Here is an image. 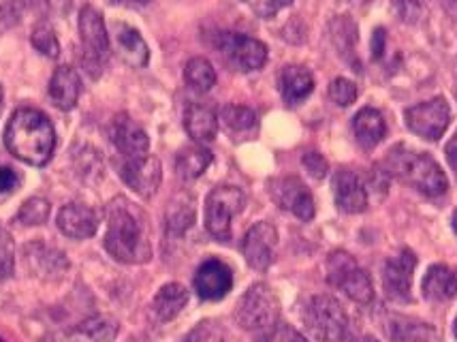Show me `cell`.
Masks as SVG:
<instances>
[{
    "label": "cell",
    "mask_w": 457,
    "mask_h": 342,
    "mask_svg": "<svg viewBox=\"0 0 457 342\" xmlns=\"http://www.w3.org/2000/svg\"><path fill=\"white\" fill-rule=\"evenodd\" d=\"M4 146L15 159L43 167L50 163L56 148V131L46 113L24 107L11 116L4 131Z\"/></svg>",
    "instance_id": "obj_1"
},
{
    "label": "cell",
    "mask_w": 457,
    "mask_h": 342,
    "mask_svg": "<svg viewBox=\"0 0 457 342\" xmlns=\"http://www.w3.org/2000/svg\"><path fill=\"white\" fill-rule=\"evenodd\" d=\"M105 248L116 262L145 263L150 262L152 248L141 212L127 199H116L107 214Z\"/></svg>",
    "instance_id": "obj_2"
},
{
    "label": "cell",
    "mask_w": 457,
    "mask_h": 342,
    "mask_svg": "<svg viewBox=\"0 0 457 342\" xmlns=\"http://www.w3.org/2000/svg\"><path fill=\"white\" fill-rule=\"evenodd\" d=\"M385 167L391 176L426 195V197H440L449 188L447 176L440 170L438 163L428 152L412 150L404 144L391 148Z\"/></svg>",
    "instance_id": "obj_3"
},
{
    "label": "cell",
    "mask_w": 457,
    "mask_h": 342,
    "mask_svg": "<svg viewBox=\"0 0 457 342\" xmlns=\"http://www.w3.org/2000/svg\"><path fill=\"white\" fill-rule=\"evenodd\" d=\"M280 302L265 282H257L237 302L236 319L248 332L263 334L278 323Z\"/></svg>",
    "instance_id": "obj_4"
},
{
    "label": "cell",
    "mask_w": 457,
    "mask_h": 342,
    "mask_svg": "<svg viewBox=\"0 0 457 342\" xmlns=\"http://www.w3.org/2000/svg\"><path fill=\"white\" fill-rule=\"evenodd\" d=\"M303 323L314 338L323 342H345L348 336L345 308L331 296H314L303 308Z\"/></svg>",
    "instance_id": "obj_5"
},
{
    "label": "cell",
    "mask_w": 457,
    "mask_h": 342,
    "mask_svg": "<svg viewBox=\"0 0 457 342\" xmlns=\"http://www.w3.org/2000/svg\"><path fill=\"white\" fill-rule=\"evenodd\" d=\"M79 41H81V64L92 78H99L103 67L110 58V37L105 21L95 7H84L79 13Z\"/></svg>",
    "instance_id": "obj_6"
},
{
    "label": "cell",
    "mask_w": 457,
    "mask_h": 342,
    "mask_svg": "<svg viewBox=\"0 0 457 342\" xmlns=\"http://www.w3.org/2000/svg\"><path fill=\"white\" fill-rule=\"evenodd\" d=\"M328 280L331 287L345 291L351 300L370 304L374 297L372 280L366 270L346 251H334L328 257Z\"/></svg>",
    "instance_id": "obj_7"
},
{
    "label": "cell",
    "mask_w": 457,
    "mask_h": 342,
    "mask_svg": "<svg viewBox=\"0 0 457 342\" xmlns=\"http://www.w3.org/2000/svg\"><path fill=\"white\" fill-rule=\"evenodd\" d=\"M246 205V195L237 187H219L205 199V229L216 240L227 242L231 238V221Z\"/></svg>",
    "instance_id": "obj_8"
},
{
    "label": "cell",
    "mask_w": 457,
    "mask_h": 342,
    "mask_svg": "<svg viewBox=\"0 0 457 342\" xmlns=\"http://www.w3.org/2000/svg\"><path fill=\"white\" fill-rule=\"evenodd\" d=\"M216 50L220 52L222 61L239 73L259 71L268 63V47L253 37L237 35V32H219Z\"/></svg>",
    "instance_id": "obj_9"
},
{
    "label": "cell",
    "mask_w": 457,
    "mask_h": 342,
    "mask_svg": "<svg viewBox=\"0 0 457 342\" xmlns=\"http://www.w3.org/2000/svg\"><path fill=\"white\" fill-rule=\"evenodd\" d=\"M406 127L419 138L428 141H438L451 122V107L445 96H436L419 105L408 107L404 112Z\"/></svg>",
    "instance_id": "obj_10"
},
{
    "label": "cell",
    "mask_w": 457,
    "mask_h": 342,
    "mask_svg": "<svg viewBox=\"0 0 457 342\" xmlns=\"http://www.w3.org/2000/svg\"><path fill=\"white\" fill-rule=\"evenodd\" d=\"M120 178H122L130 191L137 193L139 197L150 199L161 187V161L150 154L130 156V159H124L122 165H120Z\"/></svg>",
    "instance_id": "obj_11"
},
{
    "label": "cell",
    "mask_w": 457,
    "mask_h": 342,
    "mask_svg": "<svg viewBox=\"0 0 457 342\" xmlns=\"http://www.w3.org/2000/svg\"><path fill=\"white\" fill-rule=\"evenodd\" d=\"M268 191L276 204L280 205L282 210L291 212L297 219L302 221H312L314 219V199L312 193L308 191V187L295 176L287 178H276V180H270Z\"/></svg>",
    "instance_id": "obj_12"
},
{
    "label": "cell",
    "mask_w": 457,
    "mask_h": 342,
    "mask_svg": "<svg viewBox=\"0 0 457 342\" xmlns=\"http://www.w3.org/2000/svg\"><path fill=\"white\" fill-rule=\"evenodd\" d=\"M417 268V257L415 253L400 251L395 257L387 259L383 268V289L385 296L394 302H408L411 300V289H412V274Z\"/></svg>",
    "instance_id": "obj_13"
},
{
    "label": "cell",
    "mask_w": 457,
    "mask_h": 342,
    "mask_svg": "<svg viewBox=\"0 0 457 342\" xmlns=\"http://www.w3.org/2000/svg\"><path fill=\"white\" fill-rule=\"evenodd\" d=\"M276 244H278V231L270 222H257L248 229L242 242L244 259L250 268L254 270H268L274 262Z\"/></svg>",
    "instance_id": "obj_14"
},
{
    "label": "cell",
    "mask_w": 457,
    "mask_h": 342,
    "mask_svg": "<svg viewBox=\"0 0 457 342\" xmlns=\"http://www.w3.org/2000/svg\"><path fill=\"white\" fill-rule=\"evenodd\" d=\"M233 287V274L227 263L219 259H208L205 263L199 265L197 274H195V291L201 300L216 302L222 300Z\"/></svg>",
    "instance_id": "obj_15"
},
{
    "label": "cell",
    "mask_w": 457,
    "mask_h": 342,
    "mask_svg": "<svg viewBox=\"0 0 457 342\" xmlns=\"http://www.w3.org/2000/svg\"><path fill=\"white\" fill-rule=\"evenodd\" d=\"M110 138L113 141V146H116L127 159H130V156L148 154V133H145L133 118L127 116V113H120V116L113 118L110 127Z\"/></svg>",
    "instance_id": "obj_16"
},
{
    "label": "cell",
    "mask_w": 457,
    "mask_h": 342,
    "mask_svg": "<svg viewBox=\"0 0 457 342\" xmlns=\"http://www.w3.org/2000/svg\"><path fill=\"white\" fill-rule=\"evenodd\" d=\"M336 205L346 214H361L368 208V191L359 176L351 170H340L334 176Z\"/></svg>",
    "instance_id": "obj_17"
},
{
    "label": "cell",
    "mask_w": 457,
    "mask_h": 342,
    "mask_svg": "<svg viewBox=\"0 0 457 342\" xmlns=\"http://www.w3.org/2000/svg\"><path fill=\"white\" fill-rule=\"evenodd\" d=\"M58 229L64 236L73 238V240H84V238L95 236L99 229V216L88 205L69 204L58 212Z\"/></svg>",
    "instance_id": "obj_18"
},
{
    "label": "cell",
    "mask_w": 457,
    "mask_h": 342,
    "mask_svg": "<svg viewBox=\"0 0 457 342\" xmlns=\"http://www.w3.org/2000/svg\"><path fill=\"white\" fill-rule=\"evenodd\" d=\"M423 297L429 302H449L457 297V270L449 265H432L421 282Z\"/></svg>",
    "instance_id": "obj_19"
},
{
    "label": "cell",
    "mask_w": 457,
    "mask_h": 342,
    "mask_svg": "<svg viewBox=\"0 0 457 342\" xmlns=\"http://www.w3.org/2000/svg\"><path fill=\"white\" fill-rule=\"evenodd\" d=\"M278 86H280L282 99H285L287 105H297V103L306 101L310 92L314 90V78L306 67L288 64V67L280 71Z\"/></svg>",
    "instance_id": "obj_20"
},
{
    "label": "cell",
    "mask_w": 457,
    "mask_h": 342,
    "mask_svg": "<svg viewBox=\"0 0 457 342\" xmlns=\"http://www.w3.org/2000/svg\"><path fill=\"white\" fill-rule=\"evenodd\" d=\"M81 95V79L78 71L71 67H58L50 81V96L58 110L69 112L78 105Z\"/></svg>",
    "instance_id": "obj_21"
},
{
    "label": "cell",
    "mask_w": 457,
    "mask_h": 342,
    "mask_svg": "<svg viewBox=\"0 0 457 342\" xmlns=\"http://www.w3.org/2000/svg\"><path fill=\"white\" fill-rule=\"evenodd\" d=\"M184 127L197 144H210L219 133V118L212 107L204 105V103H193L184 113Z\"/></svg>",
    "instance_id": "obj_22"
},
{
    "label": "cell",
    "mask_w": 457,
    "mask_h": 342,
    "mask_svg": "<svg viewBox=\"0 0 457 342\" xmlns=\"http://www.w3.org/2000/svg\"><path fill=\"white\" fill-rule=\"evenodd\" d=\"M116 46L122 61L130 64V67H145L150 61V50L148 43L144 41V37L137 30L130 29L127 24L116 26Z\"/></svg>",
    "instance_id": "obj_23"
},
{
    "label": "cell",
    "mask_w": 457,
    "mask_h": 342,
    "mask_svg": "<svg viewBox=\"0 0 457 342\" xmlns=\"http://www.w3.org/2000/svg\"><path fill=\"white\" fill-rule=\"evenodd\" d=\"M353 129H355L357 141L363 148L378 146L385 139V133H387L383 116H380V112L372 110V107H363V110L357 112V116L353 118Z\"/></svg>",
    "instance_id": "obj_24"
},
{
    "label": "cell",
    "mask_w": 457,
    "mask_h": 342,
    "mask_svg": "<svg viewBox=\"0 0 457 342\" xmlns=\"http://www.w3.org/2000/svg\"><path fill=\"white\" fill-rule=\"evenodd\" d=\"M187 302L188 291L182 285H178V282H170V285L161 287V291L156 293L154 302H152V311H154L161 321H171V319H176L182 313Z\"/></svg>",
    "instance_id": "obj_25"
},
{
    "label": "cell",
    "mask_w": 457,
    "mask_h": 342,
    "mask_svg": "<svg viewBox=\"0 0 457 342\" xmlns=\"http://www.w3.org/2000/svg\"><path fill=\"white\" fill-rule=\"evenodd\" d=\"M212 152L204 146H190L179 150L176 159V171L182 180H197V178L212 165Z\"/></svg>",
    "instance_id": "obj_26"
},
{
    "label": "cell",
    "mask_w": 457,
    "mask_h": 342,
    "mask_svg": "<svg viewBox=\"0 0 457 342\" xmlns=\"http://www.w3.org/2000/svg\"><path fill=\"white\" fill-rule=\"evenodd\" d=\"M195 221V202L193 197H188L187 193L178 195L176 199L167 208V229L171 233H184L190 229Z\"/></svg>",
    "instance_id": "obj_27"
},
{
    "label": "cell",
    "mask_w": 457,
    "mask_h": 342,
    "mask_svg": "<svg viewBox=\"0 0 457 342\" xmlns=\"http://www.w3.org/2000/svg\"><path fill=\"white\" fill-rule=\"evenodd\" d=\"M220 122L233 135H246L257 129V113L244 105H227L220 112Z\"/></svg>",
    "instance_id": "obj_28"
},
{
    "label": "cell",
    "mask_w": 457,
    "mask_h": 342,
    "mask_svg": "<svg viewBox=\"0 0 457 342\" xmlns=\"http://www.w3.org/2000/svg\"><path fill=\"white\" fill-rule=\"evenodd\" d=\"M118 334V323L112 317H92L75 329V338L81 342H112Z\"/></svg>",
    "instance_id": "obj_29"
},
{
    "label": "cell",
    "mask_w": 457,
    "mask_h": 342,
    "mask_svg": "<svg viewBox=\"0 0 457 342\" xmlns=\"http://www.w3.org/2000/svg\"><path fill=\"white\" fill-rule=\"evenodd\" d=\"M184 79L193 90L208 92L216 84V71L208 58H190L187 69H184Z\"/></svg>",
    "instance_id": "obj_30"
},
{
    "label": "cell",
    "mask_w": 457,
    "mask_h": 342,
    "mask_svg": "<svg viewBox=\"0 0 457 342\" xmlns=\"http://www.w3.org/2000/svg\"><path fill=\"white\" fill-rule=\"evenodd\" d=\"M47 216H50V204L41 197L29 199L18 212V221L21 225H43Z\"/></svg>",
    "instance_id": "obj_31"
},
{
    "label": "cell",
    "mask_w": 457,
    "mask_h": 342,
    "mask_svg": "<svg viewBox=\"0 0 457 342\" xmlns=\"http://www.w3.org/2000/svg\"><path fill=\"white\" fill-rule=\"evenodd\" d=\"M32 46L39 50L43 56L47 58H56L60 54V43H58V37L54 35V30L50 29L47 24H39L35 30H32V37H30Z\"/></svg>",
    "instance_id": "obj_32"
},
{
    "label": "cell",
    "mask_w": 457,
    "mask_h": 342,
    "mask_svg": "<svg viewBox=\"0 0 457 342\" xmlns=\"http://www.w3.org/2000/svg\"><path fill=\"white\" fill-rule=\"evenodd\" d=\"M15 268V248L7 229L0 227V280H7Z\"/></svg>",
    "instance_id": "obj_33"
},
{
    "label": "cell",
    "mask_w": 457,
    "mask_h": 342,
    "mask_svg": "<svg viewBox=\"0 0 457 342\" xmlns=\"http://www.w3.org/2000/svg\"><path fill=\"white\" fill-rule=\"evenodd\" d=\"M334 26H336V32L331 37H334V43L342 50L340 54H348L351 50H355L357 26L348 20L334 21Z\"/></svg>",
    "instance_id": "obj_34"
},
{
    "label": "cell",
    "mask_w": 457,
    "mask_h": 342,
    "mask_svg": "<svg viewBox=\"0 0 457 342\" xmlns=\"http://www.w3.org/2000/svg\"><path fill=\"white\" fill-rule=\"evenodd\" d=\"M329 96L336 105L348 107L357 99V86L345 78H338L329 84Z\"/></svg>",
    "instance_id": "obj_35"
},
{
    "label": "cell",
    "mask_w": 457,
    "mask_h": 342,
    "mask_svg": "<svg viewBox=\"0 0 457 342\" xmlns=\"http://www.w3.org/2000/svg\"><path fill=\"white\" fill-rule=\"evenodd\" d=\"M259 342H308L297 329H293L287 323H276L274 328H270L268 332L259 334Z\"/></svg>",
    "instance_id": "obj_36"
},
{
    "label": "cell",
    "mask_w": 457,
    "mask_h": 342,
    "mask_svg": "<svg viewBox=\"0 0 457 342\" xmlns=\"http://www.w3.org/2000/svg\"><path fill=\"white\" fill-rule=\"evenodd\" d=\"M293 0H244V4L263 20L274 18L276 13H280V11L287 9Z\"/></svg>",
    "instance_id": "obj_37"
},
{
    "label": "cell",
    "mask_w": 457,
    "mask_h": 342,
    "mask_svg": "<svg viewBox=\"0 0 457 342\" xmlns=\"http://www.w3.org/2000/svg\"><path fill=\"white\" fill-rule=\"evenodd\" d=\"M303 167H306L308 173L312 178H317V180H323L325 176H328V161L323 159V154H319V152H308V154H303Z\"/></svg>",
    "instance_id": "obj_38"
},
{
    "label": "cell",
    "mask_w": 457,
    "mask_h": 342,
    "mask_svg": "<svg viewBox=\"0 0 457 342\" xmlns=\"http://www.w3.org/2000/svg\"><path fill=\"white\" fill-rule=\"evenodd\" d=\"M394 4L398 7L402 20L406 21H417L423 13V7L417 3V0H394Z\"/></svg>",
    "instance_id": "obj_39"
},
{
    "label": "cell",
    "mask_w": 457,
    "mask_h": 342,
    "mask_svg": "<svg viewBox=\"0 0 457 342\" xmlns=\"http://www.w3.org/2000/svg\"><path fill=\"white\" fill-rule=\"evenodd\" d=\"M18 184H20L18 173L11 170V167L0 165V193L15 191V188H18Z\"/></svg>",
    "instance_id": "obj_40"
},
{
    "label": "cell",
    "mask_w": 457,
    "mask_h": 342,
    "mask_svg": "<svg viewBox=\"0 0 457 342\" xmlns=\"http://www.w3.org/2000/svg\"><path fill=\"white\" fill-rule=\"evenodd\" d=\"M385 47H387V35H385L383 29H377L374 30V37H372V56L378 58L383 56Z\"/></svg>",
    "instance_id": "obj_41"
},
{
    "label": "cell",
    "mask_w": 457,
    "mask_h": 342,
    "mask_svg": "<svg viewBox=\"0 0 457 342\" xmlns=\"http://www.w3.org/2000/svg\"><path fill=\"white\" fill-rule=\"evenodd\" d=\"M447 161H449V165L457 171V131L447 144Z\"/></svg>",
    "instance_id": "obj_42"
},
{
    "label": "cell",
    "mask_w": 457,
    "mask_h": 342,
    "mask_svg": "<svg viewBox=\"0 0 457 342\" xmlns=\"http://www.w3.org/2000/svg\"><path fill=\"white\" fill-rule=\"evenodd\" d=\"M113 4H148L150 0H110Z\"/></svg>",
    "instance_id": "obj_43"
},
{
    "label": "cell",
    "mask_w": 457,
    "mask_h": 342,
    "mask_svg": "<svg viewBox=\"0 0 457 342\" xmlns=\"http://www.w3.org/2000/svg\"><path fill=\"white\" fill-rule=\"evenodd\" d=\"M355 342H378L374 336H361V338H357Z\"/></svg>",
    "instance_id": "obj_44"
},
{
    "label": "cell",
    "mask_w": 457,
    "mask_h": 342,
    "mask_svg": "<svg viewBox=\"0 0 457 342\" xmlns=\"http://www.w3.org/2000/svg\"><path fill=\"white\" fill-rule=\"evenodd\" d=\"M453 231L457 233V210H455V214H453Z\"/></svg>",
    "instance_id": "obj_45"
},
{
    "label": "cell",
    "mask_w": 457,
    "mask_h": 342,
    "mask_svg": "<svg viewBox=\"0 0 457 342\" xmlns=\"http://www.w3.org/2000/svg\"><path fill=\"white\" fill-rule=\"evenodd\" d=\"M0 110H3V88H0Z\"/></svg>",
    "instance_id": "obj_46"
},
{
    "label": "cell",
    "mask_w": 457,
    "mask_h": 342,
    "mask_svg": "<svg viewBox=\"0 0 457 342\" xmlns=\"http://www.w3.org/2000/svg\"><path fill=\"white\" fill-rule=\"evenodd\" d=\"M348 3H368V0H348Z\"/></svg>",
    "instance_id": "obj_47"
},
{
    "label": "cell",
    "mask_w": 457,
    "mask_h": 342,
    "mask_svg": "<svg viewBox=\"0 0 457 342\" xmlns=\"http://www.w3.org/2000/svg\"><path fill=\"white\" fill-rule=\"evenodd\" d=\"M453 332H455V336H457V319H455V325H453Z\"/></svg>",
    "instance_id": "obj_48"
},
{
    "label": "cell",
    "mask_w": 457,
    "mask_h": 342,
    "mask_svg": "<svg viewBox=\"0 0 457 342\" xmlns=\"http://www.w3.org/2000/svg\"><path fill=\"white\" fill-rule=\"evenodd\" d=\"M0 342H4V340H3V338H0Z\"/></svg>",
    "instance_id": "obj_49"
}]
</instances>
